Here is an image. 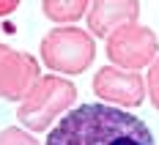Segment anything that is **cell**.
I'll return each mask as SVG.
<instances>
[{
    "label": "cell",
    "instance_id": "cell-11",
    "mask_svg": "<svg viewBox=\"0 0 159 145\" xmlns=\"http://www.w3.org/2000/svg\"><path fill=\"white\" fill-rule=\"evenodd\" d=\"M19 0H0V16H8L11 11H16Z\"/></svg>",
    "mask_w": 159,
    "mask_h": 145
},
{
    "label": "cell",
    "instance_id": "cell-6",
    "mask_svg": "<svg viewBox=\"0 0 159 145\" xmlns=\"http://www.w3.org/2000/svg\"><path fill=\"white\" fill-rule=\"evenodd\" d=\"M93 93L102 101H110L118 107H137V104H143L148 85L134 68L102 66L93 74Z\"/></svg>",
    "mask_w": 159,
    "mask_h": 145
},
{
    "label": "cell",
    "instance_id": "cell-9",
    "mask_svg": "<svg viewBox=\"0 0 159 145\" xmlns=\"http://www.w3.org/2000/svg\"><path fill=\"white\" fill-rule=\"evenodd\" d=\"M0 145H39V140L33 137L30 131L16 129V126H8V129L0 131Z\"/></svg>",
    "mask_w": 159,
    "mask_h": 145
},
{
    "label": "cell",
    "instance_id": "cell-1",
    "mask_svg": "<svg viewBox=\"0 0 159 145\" xmlns=\"http://www.w3.org/2000/svg\"><path fill=\"white\" fill-rule=\"evenodd\" d=\"M44 145H154L137 115L110 104H80L55 123Z\"/></svg>",
    "mask_w": 159,
    "mask_h": 145
},
{
    "label": "cell",
    "instance_id": "cell-8",
    "mask_svg": "<svg viewBox=\"0 0 159 145\" xmlns=\"http://www.w3.org/2000/svg\"><path fill=\"white\" fill-rule=\"evenodd\" d=\"M44 16L52 22H77L88 14L91 0H41Z\"/></svg>",
    "mask_w": 159,
    "mask_h": 145
},
{
    "label": "cell",
    "instance_id": "cell-2",
    "mask_svg": "<svg viewBox=\"0 0 159 145\" xmlns=\"http://www.w3.org/2000/svg\"><path fill=\"white\" fill-rule=\"evenodd\" d=\"M74 101H77V88L52 71L36 82L28 99L19 104L16 118L28 131H47L52 121L61 112H66Z\"/></svg>",
    "mask_w": 159,
    "mask_h": 145
},
{
    "label": "cell",
    "instance_id": "cell-10",
    "mask_svg": "<svg viewBox=\"0 0 159 145\" xmlns=\"http://www.w3.org/2000/svg\"><path fill=\"white\" fill-rule=\"evenodd\" d=\"M145 85H148V99H151L154 110L159 112V55H157V60L148 66V80H145Z\"/></svg>",
    "mask_w": 159,
    "mask_h": 145
},
{
    "label": "cell",
    "instance_id": "cell-4",
    "mask_svg": "<svg viewBox=\"0 0 159 145\" xmlns=\"http://www.w3.org/2000/svg\"><path fill=\"white\" fill-rule=\"evenodd\" d=\"M157 55H159L157 33L140 22L121 25L118 30L107 36V58L112 60V66L137 71L143 66H151L157 60Z\"/></svg>",
    "mask_w": 159,
    "mask_h": 145
},
{
    "label": "cell",
    "instance_id": "cell-5",
    "mask_svg": "<svg viewBox=\"0 0 159 145\" xmlns=\"http://www.w3.org/2000/svg\"><path fill=\"white\" fill-rule=\"evenodd\" d=\"M41 77V66L33 55L8 47L0 52V99L25 101Z\"/></svg>",
    "mask_w": 159,
    "mask_h": 145
},
{
    "label": "cell",
    "instance_id": "cell-12",
    "mask_svg": "<svg viewBox=\"0 0 159 145\" xmlns=\"http://www.w3.org/2000/svg\"><path fill=\"white\" fill-rule=\"evenodd\" d=\"M3 49H6V44H0V52H3Z\"/></svg>",
    "mask_w": 159,
    "mask_h": 145
},
{
    "label": "cell",
    "instance_id": "cell-7",
    "mask_svg": "<svg viewBox=\"0 0 159 145\" xmlns=\"http://www.w3.org/2000/svg\"><path fill=\"white\" fill-rule=\"evenodd\" d=\"M137 16H140V3L137 0H91L88 30L99 38H107L121 25L137 22Z\"/></svg>",
    "mask_w": 159,
    "mask_h": 145
},
{
    "label": "cell",
    "instance_id": "cell-3",
    "mask_svg": "<svg viewBox=\"0 0 159 145\" xmlns=\"http://www.w3.org/2000/svg\"><path fill=\"white\" fill-rule=\"evenodd\" d=\"M96 58V44L88 30L61 25L41 38V60L55 74H82Z\"/></svg>",
    "mask_w": 159,
    "mask_h": 145
}]
</instances>
